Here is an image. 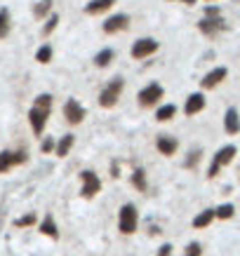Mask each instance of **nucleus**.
Returning <instances> with one entry per match:
<instances>
[{"instance_id": "2f4dec72", "label": "nucleus", "mask_w": 240, "mask_h": 256, "mask_svg": "<svg viewBox=\"0 0 240 256\" xmlns=\"http://www.w3.org/2000/svg\"><path fill=\"white\" fill-rule=\"evenodd\" d=\"M202 16H221V8H214V5H207Z\"/></svg>"}, {"instance_id": "4be33fe9", "label": "nucleus", "mask_w": 240, "mask_h": 256, "mask_svg": "<svg viewBox=\"0 0 240 256\" xmlns=\"http://www.w3.org/2000/svg\"><path fill=\"white\" fill-rule=\"evenodd\" d=\"M132 184H134V188H137V190H141V193H146V188H148L146 170H141V167H137V170L132 172Z\"/></svg>"}, {"instance_id": "20e7f679", "label": "nucleus", "mask_w": 240, "mask_h": 256, "mask_svg": "<svg viewBox=\"0 0 240 256\" xmlns=\"http://www.w3.org/2000/svg\"><path fill=\"white\" fill-rule=\"evenodd\" d=\"M235 153H238V150H235V146H231V144H228V146H221V148H219L217 153L212 156V162H209V170H207V178H214V176H217L219 172H221V167H226V164H228L233 158H235Z\"/></svg>"}, {"instance_id": "423d86ee", "label": "nucleus", "mask_w": 240, "mask_h": 256, "mask_svg": "<svg viewBox=\"0 0 240 256\" xmlns=\"http://www.w3.org/2000/svg\"><path fill=\"white\" fill-rule=\"evenodd\" d=\"M163 94L165 92H163V85H160V82H148V85L137 94V99H139L141 108H151V106H155L158 101L163 99Z\"/></svg>"}, {"instance_id": "1a4fd4ad", "label": "nucleus", "mask_w": 240, "mask_h": 256, "mask_svg": "<svg viewBox=\"0 0 240 256\" xmlns=\"http://www.w3.org/2000/svg\"><path fill=\"white\" fill-rule=\"evenodd\" d=\"M85 108H83V104L78 99H69L64 104V118H66V122L69 124H80L85 120Z\"/></svg>"}, {"instance_id": "7c9ffc66", "label": "nucleus", "mask_w": 240, "mask_h": 256, "mask_svg": "<svg viewBox=\"0 0 240 256\" xmlns=\"http://www.w3.org/2000/svg\"><path fill=\"white\" fill-rule=\"evenodd\" d=\"M55 148H57V141L52 139V136H47V139H43V144H40V150H43V153H52Z\"/></svg>"}, {"instance_id": "c85d7f7f", "label": "nucleus", "mask_w": 240, "mask_h": 256, "mask_svg": "<svg viewBox=\"0 0 240 256\" xmlns=\"http://www.w3.org/2000/svg\"><path fill=\"white\" fill-rule=\"evenodd\" d=\"M184 256H202V244L200 242H191V244L184 249Z\"/></svg>"}, {"instance_id": "9d476101", "label": "nucleus", "mask_w": 240, "mask_h": 256, "mask_svg": "<svg viewBox=\"0 0 240 256\" xmlns=\"http://www.w3.org/2000/svg\"><path fill=\"white\" fill-rule=\"evenodd\" d=\"M224 28H226V24L221 16H202L200 22H198V31H200L202 36H207V38L221 33Z\"/></svg>"}, {"instance_id": "f3484780", "label": "nucleus", "mask_w": 240, "mask_h": 256, "mask_svg": "<svg viewBox=\"0 0 240 256\" xmlns=\"http://www.w3.org/2000/svg\"><path fill=\"white\" fill-rule=\"evenodd\" d=\"M73 144H76V136H73V134H64L62 139L57 141L55 153H57L59 158H66V156H69V150L73 148Z\"/></svg>"}, {"instance_id": "5701e85b", "label": "nucleus", "mask_w": 240, "mask_h": 256, "mask_svg": "<svg viewBox=\"0 0 240 256\" xmlns=\"http://www.w3.org/2000/svg\"><path fill=\"white\" fill-rule=\"evenodd\" d=\"M52 5H55V0H40L38 5H33V16L45 19L47 14H52Z\"/></svg>"}, {"instance_id": "412c9836", "label": "nucleus", "mask_w": 240, "mask_h": 256, "mask_svg": "<svg viewBox=\"0 0 240 256\" xmlns=\"http://www.w3.org/2000/svg\"><path fill=\"white\" fill-rule=\"evenodd\" d=\"M174 116H177V106H174V104H165V106H160V108L155 110V120H158V122H167V120H172Z\"/></svg>"}, {"instance_id": "473e14b6", "label": "nucleus", "mask_w": 240, "mask_h": 256, "mask_svg": "<svg viewBox=\"0 0 240 256\" xmlns=\"http://www.w3.org/2000/svg\"><path fill=\"white\" fill-rule=\"evenodd\" d=\"M158 256H172V244H163L160 252H158Z\"/></svg>"}, {"instance_id": "a878e982", "label": "nucleus", "mask_w": 240, "mask_h": 256, "mask_svg": "<svg viewBox=\"0 0 240 256\" xmlns=\"http://www.w3.org/2000/svg\"><path fill=\"white\" fill-rule=\"evenodd\" d=\"M214 214H217V218L226 221V218H231L233 214H235V207H233L231 202H226V204H219L217 210H214Z\"/></svg>"}, {"instance_id": "c756f323", "label": "nucleus", "mask_w": 240, "mask_h": 256, "mask_svg": "<svg viewBox=\"0 0 240 256\" xmlns=\"http://www.w3.org/2000/svg\"><path fill=\"white\" fill-rule=\"evenodd\" d=\"M33 224H36V214H33V212H31V214H26V216H22V218H17V221H15L17 228H26V226H33Z\"/></svg>"}, {"instance_id": "39448f33", "label": "nucleus", "mask_w": 240, "mask_h": 256, "mask_svg": "<svg viewBox=\"0 0 240 256\" xmlns=\"http://www.w3.org/2000/svg\"><path fill=\"white\" fill-rule=\"evenodd\" d=\"M80 181H83V188H80V195L85 200H92L94 195L101 190V178L97 176V172L92 170H83L80 172Z\"/></svg>"}, {"instance_id": "6ab92c4d", "label": "nucleus", "mask_w": 240, "mask_h": 256, "mask_svg": "<svg viewBox=\"0 0 240 256\" xmlns=\"http://www.w3.org/2000/svg\"><path fill=\"white\" fill-rule=\"evenodd\" d=\"M40 233L47 235V238H52V240L59 238V230H57V224H55V218H52V214H47V216L43 218V224H40Z\"/></svg>"}, {"instance_id": "bb28decb", "label": "nucleus", "mask_w": 240, "mask_h": 256, "mask_svg": "<svg viewBox=\"0 0 240 256\" xmlns=\"http://www.w3.org/2000/svg\"><path fill=\"white\" fill-rule=\"evenodd\" d=\"M52 54H55V52H52V47L43 45L38 52H36V62H38V64H50V62H52Z\"/></svg>"}, {"instance_id": "dca6fc26", "label": "nucleus", "mask_w": 240, "mask_h": 256, "mask_svg": "<svg viewBox=\"0 0 240 256\" xmlns=\"http://www.w3.org/2000/svg\"><path fill=\"white\" fill-rule=\"evenodd\" d=\"M224 130H226V134H238L240 132V116L235 108H228L224 113Z\"/></svg>"}, {"instance_id": "f03ea898", "label": "nucleus", "mask_w": 240, "mask_h": 256, "mask_svg": "<svg viewBox=\"0 0 240 256\" xmlns=\"http://www.w3.org/2000/svg\"><path fill=\"white\" fill-rule=\"evenodd\" d=\"M123 90H125V80L120 78V76L111 78L109 82H106V87L99 92V106L101 108H113L118 104V99H120Z\"/></svg>"}, {"instance_id": "b1692460", "label": "nucleus", "mask_w": 240, "mask_h": 256, "mask_svg": "<svg viewBox=\"0 0 240 256\" xmlns=\"http://www.w3.org/2000/svg\"><path fill=\"white\" fill-rule=\"evenodd\" d=\"M200 158H202V150H200V148H193V150L188 153V158L184 160V167H186V170H195V167H198V162H200Z\"/></svg>"}, {"instance_id": "7ed1b4c3", "label": "nucleus", "mask_w": 240, "mask_h": 256, "mask_svg": "<svg viewBox=\"0 0 240 256\" xmlns=\"http://www.w3.org/2000/svg\"><path fill=\"white\" fill-rule=\"evenodd\" d=\"M137 226H139V212L132 202H127L120 207V214H118V230L123 235H132L137 233Z\"/></svg>"}, {"instance_id": "f257e3e1", "label": "nucleus", "mask_w": 240, "mask_h": 256, "mask_svg": "<svg viewBox=\"0 0 240 256\" xmlns=\"http://www.w3.org/2000/svg\"><path fill=\"white\" fill-rule=\"evenodd\" d=\"M52 94H38L36 99H33V106L29 110V122H31V130L36 136L45 132V124L50 120V113H52Z\"/></svg>"}, {"instance_id": "6e6552de", "label": "nucleus", "mask_w": 240, "mask_h": 256, "mask_svg": "<svg viewBox=\"0 0 240 256\" xmlns=\"http://www.w3.org/2000/svg\"><path fill=\"white\" fill-rule=\"evenodd\" d=\"M26 160H29V153H26V150H17V153L3 150V153H0V174L10 172L12 167H17V164H24Z\"/></svg>"}, {"instance_id": "9b49d317", "label": "nucleus", "mask_w": 240, "mask_h": 256, "mask_svg": "<svg viewBox=\"0 0 240 256\" xmlns=\"http://www.w3.org/2000/svg\"><path fill=\"white\" fill-rule=\"evenodd\" d=\"M226 76H228V68H226V66H217V68L209 70L207 76H202L200 87H202V90H214L217 85H221V82H224Z\"/></svg>"}, {"instance_id": "0eeeda50", "label": "nucleus", "mask_w": 240, "mask_h": 256, "mask_svg": "<svg viewBox=\"0 0 240 256\" xmlns=\"http://www.w3.org/2000/svg\"><path fill=\"white\" fill-rule=\"evenodd\" d=\"M158 47H160V42L155 38H139L132 42V56L134 59H146V56L158 52Z\"/></svg>"}, {"instance_id": "ddd939ff", "label": "nucleus", "mask_w": 240, "mask_h": 256, "mask_svg": "<svg viewBox=\"0 0 240 256\" xmlns=\"http://www.w3.org/2000/svg\"><path fill=\"white\" fill-rule=\"evenodd\" d=\"M155 148H158V153H160V156L172 158L174 153H177L179 141L174 139V136H170V134H160V136L155 139Z\"/></svg>"}, {"instance_id": "72a5a7b5", "label": "nucleus", "mask_w": 240, "mask_h": 256, "mask_svg": "<svg viewBox=\"0 0 240 256\" xmlns=\"http://www.w3.org/2000/svg\"><path fill=\"white\" fill-rule=\"evenodd\" d=\"M181 2H184V5H188V8H191V5H195L198 0H181Z\"/></svg>"}, {"instance_id": "393cba45", "label": "nucleus", "mask_w": 240, "mask_h": 256, "mask_svg": "<svg viewBox=\"0 0 240 256\" xmlns=\"http://www.w3.org/2000/svg\"><path fill=\"white\" fill-rule=\"evenodd\" d=\"M8 33H10V10H0V40L3 38H8Z\"/></svg>"}, {"instance_id": "f704fd0d", "label": "nucleus", "mask_w": 240, "mask_h": 256, "mask_svg": "<svg viewBox=\"0 0 240 256\" xmlns=\"http://www.w3.org/2000/svg\"><path fill=\"white\" fill-rule=\"evenodd\" d=\"M207 2H212V0H207Z\"/></svg>"}, {"instance_id": "cd10ccee", "label": "nucleus", "mask_w": 240, "mask_h": 256, "mask_svg": "<svg viewBox=\"0 0 240 256\" xmlns=\"http://www.w3.org/2000/svg\"><path fill=\"white\" fill-rule=\"evenodd\" d=\"M57 24H59V14H50V16H47L45 26H43V36H50V33L57 28Z\"/></svg>"}, {"instance_id": "f8f14e48", "label": "nucleus", "mask_w": 240, "mask_h": 256, "mask_svg": "<svg viewBox=\"0 0 240 256\" xmlns=\"http://www.w3.org/2000/svg\"><path fill=\"white\" fill-rule=\"evenodd\" d=\"M104 33H109V36H113V33H120V31H127L130 28V16L127 14H113L109 16L106 22H104Z\"/></svg>"}, {"instance_id": "aec40b11", "label": "nucleus", "mask_w": 240, "mask_h": 256, "mask_svg": "<svg viewBox=\"0 0 240 256\" xmlns=\"http://www.w3.org/2000/svg\"><path fill=\"white\" fill-rule=\"evenodd\" d=\"M214 218H217V214H214V210H202L200 214H198V216L193 218V228H198V230H200V228H205V226H209V224H212Z\"/></svg>"}, {"instance_id": "2eb2a0df", "label": "nucleus", "mask_w": 240, "mask_h": 256, "mask_svg": "<svg viewBox=\"0 0 240 256\" xmlns=\"http://www.w3.org/2000/svg\"><path fill=\"white\" fill-rule=\"evenodd\" d=\"M113 5H116V0H90L85 5V14H90V16L104 14V12H109Z\"/></svg>"}, {"instance_id": "4468645a", "label": "nucleus", "mask_w": 240, "mask_h": 256, "mask_svg": "<svg viewBox=\"0 0 240 256\" xmlns=\"http://www.w3.org/2000/svg\"><path fill=\"white\" fill-rule=\"evenodd\" d=\"M205 94L202 92H193V94H188V99H186V104H184V113L188 118L191 116H198L202 108H205Z\"/></svg>"}, {"instance_id": "a211bd4d", "label": "nucleus", "mask_w": 240, "mask_h": 256, "mask_svg": "<svg viewBox=\"0 0 240 256\" xmlns=\"http://www.w3.org/2000/svg\"><path fill=\"white\" fill-rule=\"evenodd\" d=\"M113 56H116V52H113L111 47H104L101 52L94 54V66H97V68H106V66L113 62Z\"/></svg>"}]
</instances>
